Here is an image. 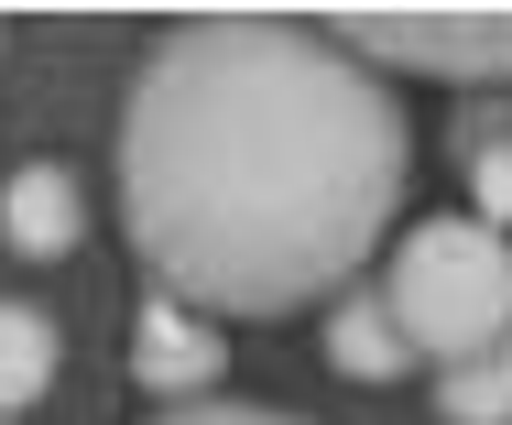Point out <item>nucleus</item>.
<instances>
[{"instance_id":"1","label":"nucleus","mask_w":512,"mask_h":425,"mask_svg":"<svg viewBox=\"0 0 512 425\" xmlns=\"http://www.w3.org/2000/svg\"><path fill=\"white\" fill-rule=\"evenodd\" d=\"M414 131L382 77L295 22H186L120 120V218L164 295L284 317L382 251Z\"/></svg>"},{"instance_id":"2","label":"nucleus","mask_w":512,"mask_h":425,"mask_svg":"<svg viewBox=\"0 0 512 425\" xmlns=\"http://www.w3.org/2000/svg\"><path fill=\"white\" fill-rule=\"evenodd\" d=\"M382 317L436 371L469 360V349H502L512 338V251H502V229L425 218L404 251H393V273H382Z\"/></svg>"},{"instance_id":"3","label":"nucleus","mask_w":512,"mask_h":425,"mask_svg":"<svg viewBox=\"0 0 512 425\" xmlns=\"http://www.w3.org/2000/svg\"><path fill=\"white\" fill-rule=\"evenodd\" d=\"M349 44L382 55V66H425V77H512V11H447V22L360 11Z\"/></svg>"},{"instance_id":"4","label":"nucleus","mask_w":512,"mask_h":425,"mask_svg":"<svg viewBox=\"0 0 512 425\" xmlns=\"http://www.w3.org/2000/svg\"><path fill=\"white\" fill-rule=\"evenodd\" d=\"M0 229H11V251H33V262L77 251V229H88L77 175H66V164H22V175L0 186Z\"/></svg>"},{"instance_id":"5","label":"nucleus","mask_w":512,"mask_h":425,"mask_svg":"<svg viewBox=\"0 0 512 425\" xmlns=\"http://www.w3.org/2000/svg\"><path fill=\"white\" fill-rule=\"evenodd\" d=\"M131 371H142L153 393H207V382H218V338H207L175 295H153L142 327H131Z\"/></svg>"},{"instance_id":"6","label":"nucleus","mask_w":512,"mask_h":425,"mask_svg":"<svg viewBox=\"0 0 512 425\" xmlns=\"http://www.w3.org/2000/svg\"><path fill=\"white\" fill-rule=\"evenodd\" d=\"M327 360L349 371V382H404L414 349L393 338V317H382V295H349L338 317H327Z\"/></svg>"},{"instance_id":"7","label":"nucleus","mask_w":512,"mask_h":425,"mask_svg":"<svg viewBox=\"0 0 512 425\" xmlns=\"http://www.w3.org/2000/svg\"><path fill=\"white\" fill-rule=\"evenodd\" d=\"M436 404H447V425H512V338L447 360L436 371Z\"/></svg>"},{"instance_id":"8","label":"nucleus","mask_w":512,"mask_h":425,"mask_svg":"<svg viewBox=\"0 0 512 425\" xmlns=\"http://www.w3.org/2000/svg\"><path fill=\"white\" fill-rule=\"evenodd\" d=\"M44 382H55V327L33 306H0V415H22Z\"/></svg>"},{"instance_id":"9","label":"nucleus","mask_w":512,"mask_h":425,"mask_svg":"<svg viewBox=\"0 0 512 425\" xmlns=\"http://www.w3.org/2000/svg\"><path fill=\"white\" fill-rule=\"evenodd\" d=\"M502 218H512V131L480 142V229H502Z\"/></svg>"},{"instance_id":"10","label":"nucleus","mask_w":512,"mask_h":425,"mask_svg":"<svg viewBox=\"0 0 512 425\" xmlns=\"http://www.w3.org/2000/svg\"><path fill=\"white\" fill-rule=\"evenodd\" d=\"M164 425H306V415H273V404H175Z\"/></svg>"},{"instance_id":"11","label":"nucleus","mask_w":512,"mask_h":425,"mask_svg":"<svg viewBox=\"0 0 512 425\" xmlns=\"http://www.w3.org/2000/svg\"><path fill=\"white\" fill-rule=\"evenodd\" d=\"M0 425H11V415H0Z\"/></svg>"}]
</instances>
